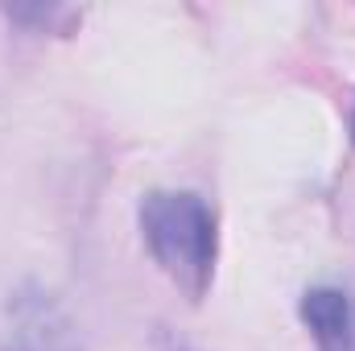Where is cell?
<instances>
[{
  "label": "cell",
  "mask_w": 355,
  "mask_h": 351,
  "mask_svg": "<svg viewBox=\"0 0 355 351\" xmlns=\"http://www.w3.org/2000/svg\"><path fill=\"white\" fill-rule=\"evenodd\" d=\"M141 232L162 273L190 302H198L211 285L219 248L211 207L186 190H153L141 203Z\"/></svg>",
  "instance_id": "cell-1"
},
{
  "label": "cell",
  "mask_w": 355,
  "mask_h": 351,
  "mask_svg": "<svg viewBox=\"0 0 355 351\" xmlns=\"http://www.w3.org/2000/svg\"><path fill=\"white\" fill-rule=\"evenodd\" d=\"M352 137H355V124H352Z\"/></svg>",
  "instance_id": "cell-3"
},
{
  "label": "cell",
  "mask_w": 355,
  "mask_h": 351,
  "mask_svg": "<svg viewBox=\"0 0 355 351\" xmlns=\"http://www.w3.org/2000/svg\"><path fill=\"white\" fill-rule=\"evenodd\" d=\"M302 318H306L318 351H355V310L343 289H331V285L306 289Z\"/></svg>",
  "instance_id": "cell-2"
}]
</instances>
